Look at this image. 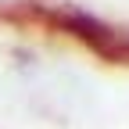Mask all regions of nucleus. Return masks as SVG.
<instances>
[{
	"label": "nucleus",
	"mask_w": 129,
	"mask_h": 129,
	"mask_svg": "<svg viewBox=\"0 0 129 129\" xmlns=\"http://www.w3.org/2000/svg\"><path fill=\"white\" fill-rule=\"evenodd\" d=\"M54 22L72 32V36H79L86 47H93L97 54H104L111 61H129V36L118 29L104 25L101 18H93V14H83V11H57Z\"/></svg>",
	"instance_id": "1"
}]
</instances>
